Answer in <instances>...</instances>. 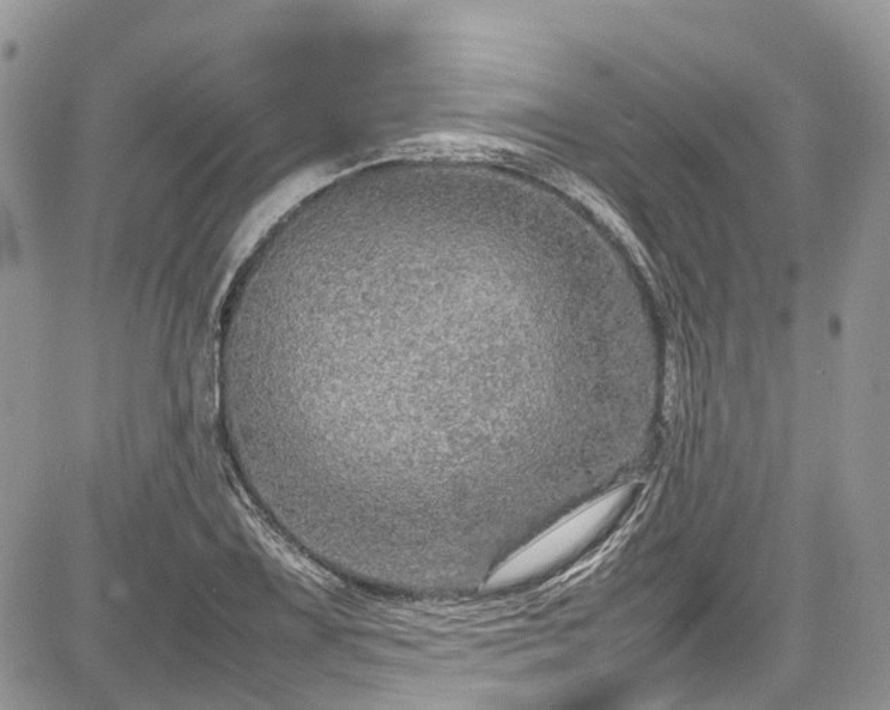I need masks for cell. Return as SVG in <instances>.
I'll use <instances>...</instances> for the list:
<instances>
[{
    "instance_id": "6da1fadb",
    "label": "cell",
    "mask_w": 890,
    "mask_h": 710,
    "mask_svg": "<svg viewBox=\"0 0 890 710\" xmlns=\"http://www.w3.org/2000/svg\"><path fill=\"white\" fill-rule=\"evenodd\" d=\"M623 499L624 491L612 492L565 516L500 565L491 584H515L568 557L598 534L620 508Z\"/></svg>"
},
{
    "instance_id": "7a4b0ae2",
    "label": "cell",
    "mask_w": 890,
    "mask_h": 710,
    "mask_svg": "<svg viewBox=\"0 0 890 710\" xmlns=\"http://www.w3.org/2000/svg\"><path fill=\"white\" fill-rule=\"evenodd\" d=\"M289 220H291V219H289ZM291 223H292V220H291ZM292 224H293V223H292ZM293 226H295V224H293ZM295 227H296V226H295ZM296 229H298V227H296ZM298 230H299V229H298ZM299 232H300V230H299ZM300 233H302V232H300ZM302 234H303V233H302ZM303 237H305V236H303ZM305 239H306V237H305ZM306 240H307V239H306ZM307 241H309V240H307ZM309 243H310V241H309ZM312 246H313V244H312ZM313 247H315V246H313ZM315 248H316V247H315ZM316 250H317V248H316Z\"/></svg>"
}]
</instances>
